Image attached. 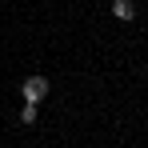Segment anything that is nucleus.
Returning a JSON list of instances; mask_svg holds the SVG:
<instances>
[{
	"instance_id": "3",
	"label": "nucleus",
	"mask_w": 148,
	"mask_h": 148,
	"mask_svg": "<svg viewBox=\"0 0 148 148\" xmlns=\"http://www.w3.org/2000/svg\"><path fill=\"white\" fill-rule=\"evenodd\" d=\"M20 124H28V128L36 124V104H24V108H20Z\"/></svg>"
},
{
	"instance_id": "1",
	"label": "nucleus",
	"mask_w": 148,
	"mask_h": 148,
	"mask_svg": "<svg viewBox=\"0 0 148 148\" xmlns=\"http://www.w3.org/2000/svg\"><path fill=\"white\" fill-rule=\"evenodd\" d=\"M20 96H24V104H40V100L48 96V80L44 76H28L24 84H20Z\"/></svg>"
},
{
	"instance_id": "2",
	"label": "nucleus",
	"mask_w": 148,
	"mask_h": 148,
	"mask_svg": "<svg viewBox=\"0 0 148 148\" xmlns=\"http://www.w3.org/2000/svg\"><path fill=\"white\" fill-rule=\"evenodd\" d=\"M112 16L116 20H136V4L132 0H112Z\"/></svg>"
}]
</instances>
